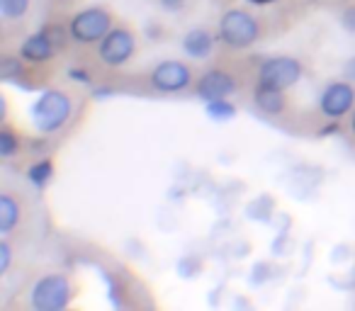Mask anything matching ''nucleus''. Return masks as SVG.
<instances>
[{"instance_id": "nucleus-1", "label": "nucleus", "mask_w": 355, "mask_h": 311, "mask_svg": "<svg viewBox=\"0 0 355 311\" xmlns=\"http://www.w3.org/2000/svg\"><path fill=\"white\" fill-rule=\"evenodd\" d=\"M217 37L229 49H248L261 39V22L243 8H229L217 25Z\"/></svg>"}, {"instance_id": "nucleus-2", "label": "nucleus", "mask_w": 355, "mask_h": 311, "mask_svg": "<svg viewBox=\"0 0 355 311\" xmlns=\"http://www.w3.org/2000/svg\"><path fill=\"white\" fill-rule=\"evenodd\" d=\"M71 112H73V105L64 90H44L32 105V122L42 134H54L66 127Z\"/></svg>"}, {"instance_id": "nucleus-3", "label": "nucleus", "mask_w": 355, "mask_h": 311, "mask_svg": "<svg viewBox=\"0 0 355 311\" xmlns=\"http://www.w3.org/2000/svg\"><path fill=\"white\" fill-rule=\"evenodd\" d=\"M73 299V285L64 272L42 275L30 290V306L35 311H64Z\"/></svg>"}, {"instance_id": "nucleus-4", "label": "nucleus", "mask_w": 355, "mask_h": 311, "mask_svg": "<svg viewBox=\"0 0 355 311\" xmlns=\"http://www.w3.org/2000/svg\"><path fill=\"white\" fill-rule=\"evenodd\" d=\"M112 30V15L105 8H83L69 20L71 42L80 46H93L105 39V35Z\"/></svg>"}, {"instance_id": "nucleus-5", "label": "nucleus", "mask_w": 355, "mask_h": 311, "mask_svg": "<svg viewBox=\"0 0 355 311\" xmlns=\"http://www.w3.org/2000/svg\"><path fill=\"white\" fill-rule=\"evenodd\" d=\"M302 78V64L295 56H270L258 66V83L263 88L272 90H290Z\"/></svg>"}, {"instance_id": "nucleus-6", "label": "nucleus", "mask_w": 355, "mask_h": 311, "mask_svg": "<svg viewBox=\"0 0 355 311\" xmlns=\"http://www.w3.org/2000/svg\"><path fill=\"white\" fill-rule=\"evenodd\" d=\"M148 80H151V88L158 90V93H183L193 85V69H190L185 61L178 59H166L161 64H156L148 73Z\"/></svg>"}, {"instance_id": "nucleus-7", "label": "nucleus", "mask_w": 355, "mask_h": 311, "mask_svg": "<svg viewBox=\"0 0 355 311\" xmlns=\"http://www.w3.org/2000/svg\"><path fill=\"white\" fill-rule=\"evenodd\" d=\"M137 54V39L124 27H112L98 44V59L107 69H122Z\"/></svg>"}, {"instance_id": "nucleus-8", "label": "nucleus", "mask_w": 355, "mask_h": 311, "mask_svg": "<svg viewBox=\"0 0 355 311\" xmlns=\"http://www.w3.org/2000/svg\"><path fill=\"white\" fill-rule=\"evenodd\" d=\"M355 107V83L350 80H334L324 88L319 98V109L324 117L340 119Z\"/></svg>"}, {"instance_id": "nucleus-9", "label": "nucleus", "mask_w": 355, "mask_h": 311, "mask_svg": "<svg viewBox=\"0 0 355 311\" xmlns=\"http://www.w3.org/2000/svg\"><path fill=\"white\" fill-rule=\"evenodd\" d=\"M239 90L236 75L229 73L227 69H209L195 80V95L202 103H212V100H224Z\"/></svg>"}, {"instance_id": "nucleus-10", "label": "nucleus", "mask_w": 355, "mask_h": 311, "mask_svg": "<svg viewBox=\"0 0 355 311\" xmlns=\"http://www.w3.org/2000/svg\"><path fill=\"white\" fill-rule=\"evenodd\" d=\"M56 42L49 37V32L42 30V32H35L30 35L20 46V56L25 59V64H32V66H42V64H49L51 59L56 56Z\"/></svg>"}, {"instance_id": "nucleus-11", "label": "nucleus", "mask_w": 355, "mask_h": 311, "mask_svg": "<svg viewBox=\"0 0 355 311\" xmlns=\"http://www.w3.org/2000/svg\"><path fill=\"white\" fill-rule=\"evenodd\" d=\"M217 39L209 30L205 27H195L190 30L188 35L183 37V51L190 56V59H198V61H205L214 54V46H217Z\"/></svg>"}, {"instance_id": "nucleus-12", "label": "nucleus", "mask_w": 355, "mask_h": 311, "mask_svg": "<svg viewBox=\"0 0 355 311\" xmlns=\"http://www.w3.org/2000/svg\"><path fill=\"white\" fill-rule=\"evenodd\" d=\"M253 103L268 117H277L285 109V93L282 90H272V88H263L256 85V93H253Z\"/></svg>"}, {"instance_id": "nucleus-13", "label": "nucleus", "mask_w": 355, "mask_h": 311, "mask_svg": "<svg viewBox=\"0 0 355 311\" xmlns=\"http://www.w3.org/2000/svg\"><path fill=\"white\" fill-rule=\"evenodd\" d=\"M20 204L12 195H0V233L8 236L20 224Z\"/></svg>"}, {"instance_id": "nucleus-14", "label": "nucleus", "mask_w": 355, "mask_h": 311, "mask_svg": "<svg viewBox=\"0 0 355 311\" xmlns=\"http://www.w3.org/2000/svg\"><path fill=\"white\" fill-rule=\"evenodd\" d=\"M22 73H25V59H22L20 54L17 56L6 54L3 59H0V80L10 83V80L22 78Z\"/></svg>"}, {"instance_id": "nucleus-15", "label": "nucleus", "mask_w": 355, "mask_h": 311, "mask_svg": "<svg viewBox=\"0 0 355 311\" xmlns=\"http://www.w3.org/2000/svg\"><path fill=\"white\" fill-rule=\"evenodd\" d=\"M51 175H54V166H51L49 159L37 161V163L27 170V178H30V183L35 185V188H44V185L51 180Z\"/></svg>"}, {"instance_id": "nucleus-16", "label": "nucleus", "mask_w": 355, "mask_h": 311, "mask_svg": "<svg viewBox=\"0 0 355 311\" xmlns=\"http://www.w3.org/2000/svg\"><path fill=\"white\" fill-rule=\"evenodd\" d=\"M30 3L32 0H0V17L8 22L20 20L30 10Z\"/></svg>"}, {"instance_id": "nucleus-17", "label": "nucleus", "mask_w": 355, "mask_h": 311, "mask_svg": "<svg viewBox=\"0 0 355 311\" xmlns=\"http://www.w3.org/2000/svg\"><path fill=\"white\" fill-rule=\"evenodd\" d=\"M17 151H20V139L12 132L10 127L0 129V159H15Z\"/></svg>"}, {"instance_id": "nucleus-18", "label": "nucleus", "mask_w": 355, "mask_h": 311, "mask_svg": "<svg viewBox=\"0 0 355 311\" xmlns=\"http://www.w3.org/2000/svg\"><path fill=\"white\" fill-rule=\"evenodd\" d=\"M207 114L212 119H217V122H227V119L236 117V107L229 103V98L212 100V103H207Z\"/></svg>"}, {"instance_id": "nucleus-19", "label": "nucleus", "mask_w": 355, "mask_h": 311, "mask_svg": "<svg viewBox=\"0 0 355 311\" xmlns=\"http://www.w3.org/2000/svg\"><path fill=\"white\" fill-rule=\"evenodd\" d=\"M10 260H12V248H10V243L3 238V241H0V275H8Z\"/></svg>"}, {"instance_id": "nucleus-20", "label": "nucleus", "mask_w": 355, "mask_h": 311, "mask_svg": "<svg viewBox=\"0 0 355 311\" xmlns=\"http://www.w3.org/2000/svg\"><path fill=\"white\" fill-rule=\"evenodd\" d=\"M343 73H345V78H348L350 83H355V56H353V59L348 61V64H345Z\"/></svg>"}, {"instance_id": "nucleus-21", "label": "nucleus", "mask_w": 355, "mask_h": 311, "mask_svg": "<svg viewBox=\"0 0 355 311\" xmlns=\"http://www.w3.org/2000/svg\"><path fill=\"white\" fill-rule=\"evenodd\" d=\"M246 3H251V6H272L277 0H246Z\"/></svg>"}, {"instance_id": "nucleus-22", "label": "nucleus", "mask_w": 355, "mask_h": 311, "mask_svg": "<svg viewBox=\"0 0 355 311\" xmlns=\"http://www.w3.org/2000/svg\"><path fill=\"white\" fill-rule=\"evenodd\" d=\"M350 129H353V134H355V109H353V114H350Z\"/></svg>"}]
</instances>
